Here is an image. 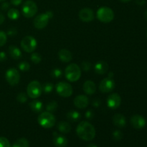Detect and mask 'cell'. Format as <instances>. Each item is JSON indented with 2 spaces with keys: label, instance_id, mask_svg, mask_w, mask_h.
Instances as JSON below:
<instances>
[{
  "label": "cell",
  "instance_id": "obj_16",
  "mask_svg": "<svg viewBox=\"0 0 147 147\" xmlns=\"http://www.w3.org/2000/svg\"><path fill=\"white\" fill-rule=\"evenodd\" d=\"M53 143L55 146L57 147H65L67 144V139L63 135H59L57 133L54 132L53 134Z\"/></svg>",
  "mask_w": 147,
  "mask_h": 147
},
{
  "label": "cell",
  "instance_id": "obj_48",
  "mask_svg": "<svg viewBox=\"0 0 147 147\" xmlns=\"http://www.w3.org/2000/svg\"><path fill=\"white\" fill-rule=\"evenodd\" d=\"M146 36H147V33H146Z\"/></svg>",
  "mask_w": 147,
  "mask_h": 147
},
{
  "label": "cell",
  "instance_id": "obj_36",
  "mask_svg": "<svg viewBox=\"0 0 147 147\" xmlns=\"http://www.w3.org/2000/svg\"><path fill=\"white\" fill-rule=\"evenodd\" d=\"M81 67L84 71H88L91 67V64L88 61H84L81 63Z\"/></svg>",
  "mask_w": 147,
  "mask_h": 147
},
{
  "label": "cell",
  "instance_id": "obj_2",
  "mask_svg": "<svg viewBox=\"0 0 147 147\" xmlns=\"http://www.w3.org/2000/svg\"><path fill=\"white\" fill-rule=\"evenodd\" d=\"M38 123L45 129H50L53 127L56 123V119L51 112H43L39 115L37 118Z\"/></svg>",
  "mask_w": 147,
  "mask_h": 147
},
{
  "label": "cell",
  "instance_id": "obj_7",
  "mask_svg": "<svg viewBox=\"0 0 147 147\" xmlns=\"http://www.w3.org/2000/svg\"><path fill=\"white\" fill-rule=\"evenodd\" d=\"M21 47L26 53H32L37 47V41L32 36H26L22 40Z\"/></svg>",
  "mask_w": 147,
  "mask_h": 147
},
{
  "label": "cell",
  "instance_id": "obj_12",
  "mask_svg": "<svg viewBox=\"0 0 147 147\" xmlns=\"http://www.w3.org/2000/svg\"><path fill=\"white\" fill-rule=\"evenodd\" d=\"M121 103V96L118 93H112L107 98V106L111 109H116Z\"/></svg>",
  "mask_w": 147,
  "mask_h": 147
},
{
  "label": "cell",
  "instance_id": "obj_46",
  "mask_svg": "<svg viewBox=\"0 0 147 147\" xmlns=\"http://www.w3.org/2000/svg\"><path fill=\"white\" fill-rule=\"evenodd\" d=\"M145 17H146V19L147 20V9H146V11H145Z\"/></svg>",
  "mask_w": 147,
  "mask_h": 147
},
{
  "label": "cell",
  "instance_id": "obj_24",
  "mask_svg": "<svg viewBox=\"0 0 147 147\" xmlns=\"http://www.w3.org/2000/svg\"><path fill=\"white\" fill-rule=\"evenodd\" d=\"M30 146V144L29 142L24 138H20V139H17L14 144L12 145L11 147H29Z\"/></svg>",
  "mask_w": 147,
  "mask_h": 147
},
{
  "label": "cell",
  "instance_id": "obj_33",
  "mask_svg": "<svg viewBox=\"0 0 147 147\" xmlns=\"http://www.w3.org/2000/svg\"><path fill=\"white\" fill-rule=\"evenodd\" d=\"M7 34L3 31H0V47H2L7 42Z\"/></svg>",
  "mask_w": 147,
  "mask_h": 147
},
{
  "label": "cell",
  "instance_id": "obj_26",
  "mask_svg": "<svg viewBox=\"0 0 147 147\" xmlns=\"http://www.w3.org/2000/svg\"><path fill=\"white\" fill-rule=\"evenodd\" d=\"M7 15H8L9 18L11 19V20H17L19 17H20V11L17 9H10L8 11V12H7Z\"/></svg>",
  "mask_w": 147,
  "mask_h": 147
},
{
  "label": "cell",
  "instance_id": "obj_14",
  "mask_svg": "<svg viewBox=\"0 0 147 147\" xmlns=\"http://www.w3.org/2000/svg\"><path fill=\"white\" fill-rule=\"evenodd\" d=\"M130 122L131 126L136 129H142L146 126V120L140 115H134L131 118Z\"/></svg>",
  "mask_w": 147,
  "mask_h": 147
},
{
  "label": "cell",
  "instance_id": "obj_18",
  "mask_svg": "<svg viewBox=\"0 0 147 147\" xmlns=\"http://www.w3.org/2000/svg\"><path fill=\"white\" fill-rule=\"evenodd\" d=\"M95 71L99 75H103L106 73L109 70V65L105 61H98L95 65Z\"/></svg>",
  "mask_w": 147,
  "mask_h": 147
},
{
  "label": "cell",
  "instance_id": "obj_40",
  "mask_svg": "<svg viewBox=\"0 0 147 147\" xmlns=\"http://www.w3.org/2000/svg\"><path fill=\"white\" fill-rule=\"evenodd\" d=\"M22 0H10L11 4L14 6L20 5V4L22 3Z\"/></svg>",
  "mask_w": 147,
  "mask_h": 147
},
{
  "label": "cell",
  "instance_id": "obj_1",
  "mask_svg": "<svg viewBox=\"0 0 147 147\" xmlns=\"http://www.w3.org/2000/svg\"><path fill=\"white\" fill-rule=\"evenodd\" d=\"M76 133L79 138L84 141H91L96 136L94 126L88 121H81L77 126Z\"/></svg>",
  "mask_w": 147,
  "mask_h": 147
},
{
  "label": "cell",
  "instance_id": "obj_20",
  "mask_svg": "<svg viewBox=\"0 0 147 147\" xmlns=\"http://www.w3.org/2000/svg\"><path fill=\"white\" fill-rule=\"evenodd\" d=\"M83 91L88 95H92L96 93V86L94 82L91 80H87L83 84Z\"/></svg>",
  "mask_w": 147,
  "mask_h": 147
},
{
  "label": "cell",
  "instance_id": "obj_6",
  "mask_svg": "<svg viewBox=\"0 0 147 147\" xmlns=\"http://www.w3.org/2000/svg\"><path fill=\"white\" fill-rule=\"evenodd\" d=\"M27 95L31 98H37L41 96L42 93V87L37 80L30 82L27 88Z\"/></svg>",
  "mask_w": 147,
  "mask_h": 147
},
{
  "label": "cell",
  "instance_id": "obj_22",
  "mask_svg": "<svg viewBox=\"0 0 147 147\" xmlns=\"http://www.w3.org/2000/svg\"><path fill=\"white\" fill-rule=\"evenodd\" d=\"M30 107L32 111L34 113H39L42 111L43 107V104L41 101L40 100H33V101L30 102Z\"/></svg>",
  "mask_w": 147,
  "mask_h": 147
},
{
  "label": "cell",
  "instance_id": "obj_30",
  "mask_svg": "<svg viewBox=\"0 0 147 147\" xmlns=\"http://www.w3.org/2000/svg\"><path fill=\"white\" fill-rule=\"evenodd\" d=\"M30 64L26 61L21 62V63L19 64V69H20V70H22V71H24V72L27 71V70H30Z\"/></svg>",
  "mask_w": 147,
  "mask_h": 147
},
{
  "label": "cell",
  "instance_id": "obj_5",
  "mask_svg": "<svg viewBox=\"0 0 147 147\" xmlns=\"http://www.w3.org/2000/svg\"><path fill=\"white\" fill-rule=\"evenodd\" d=\"M37 5L34 1L32 0H27L23 4L22 7V12L24 17L27 18H31L35 15L37 12Z\"/></svg>",
  "mask_w": 147,
  "mask_h": 147
},
{
  "label": "cell",
  "instance_id": "obj_19",
  "mask_svg": "<svg viewBox=\"0 0 147 147\" xmlns=\"http://www.w3.org/2000/svg\"><path fill=\"white\" fill-rule=\"evenodd\" d=\"M58 57L60 60L63 63H69L73 58L72 53L67 49H62L59 51Z\"/></svg>",
  "mask_w": 147,
  "mask_h": 147
},
{
  "label": "cell",
  "instance_id": "obj_23",
  "mask_svg": "<svg viewBox=\"0 0 147 147\" xmlns=\"http://www.w3.org/2000/svg\"><path fill=\"white\" fill-rule=\"evenodd\" d=\"M57 129L61 133L67 134L71 130V126L69 123L66 121H61L57 125Z\"/></svg>",
  "mask_w": 147,
  "mask_h": 147
},
{
  "label": "cell",
  "instance_id": "obj_28",
  "mask_svg": "<svg viewBox=\"0 0 147 147\" xmlns=\"http://www.w3.org/2000/svg\"><path fill=\"white\" fill-rule=\"evenodd\" d=\"M30 59H31L32 62H33L34 64H38V63H40L42 61V56L39 53H34L31 55Z\"/></svg>",
  "mask_w": 147,
  "mask_h": 147
},
{
  "label": "cell",
  "instance_id": "obj_32",
  "mask_svg": "<svg viewBox=\"0 0 147 147\" xmlns=\"http://www.w3.org/2000/svg\"><path fill=\"white\" fill-rule=\"evenodd\" d=\"M17 100H18L20 103H24L25 102H27V95L24 93H20V94L17 96Z\"/></svg>",
  "mask_w": 147,
  "mask_h": 147
},
{
  "label": "cell",
  "instance_id": "obj_44",
  "mask_svg": "<svg viewBox=\"0 0 147 147\" xmlns=\"http://www.w3.org/2000/svg\"><path fill=\"white\" fill-rule=\"evenodd\" d=\"M88 147H98V146H96V144H89L88 146Z\"/></svg>",
  "mask_w": 147,
  "mask_h": 147
},
{
  "label": "cell",
  "instance_id": "obj_43",
  "mask_svg": "<svg viewBox=\"0 0 147 147\" xmlns=\"http://www.w3.org/2000/svg\"><path fill=\"white\" fill-rule=\"evenodd\" d=\"M136 2L139 5H144L145 4V0H136Z\"/></svg>",
  "mask_w": 147,
  "mask_h": 147
},
{
  "label": "cell",
  "instance_id": "obj_45",
  "mask_svg": "<svg viewBox=\"0 0 147 147\" xmlns=\"http://www.w3.org/2000/svg\"><path fill=\"white\" fill-rule=\"evenodd\" d=\"M121 1H122V2H128V1H131V0H120Z\"/></svg>",
  "mask_w": 147,
  "mask_h": 147
},
{
  "label": "cell",
  "instance_id": "obj_27",
  "mask_svg": "<svg viewBox=\"0 0 147 147\" xmlns=\"http://www.w3.org/2000/svg\"><path fill=\"white\" fill-rule=\"evenodd\" d=\"M57 108V103L56 101H50L48 103L46 106V110L48 112H53L55 111H56Z\"/></svg>",
  "mask_w": 147,
  "mask_h": 147
},
{
  "label": "cell",
  "instance_id": "obj_10",
  "mask_svg": "<svg viewBox=\"0 0 147 147\" xmlns=\"http://www.w3.org/2000/svg\"><path fill=\"white\" fill-rule=\"evenodd\" d=\"M50 17L47 15V13H43V14H40L37 15V17L34 18L33 24L35 28L38 29V30H42L44 29L46 26L48 24L49 20Z\"/></svg>",
  "mask_w": 147,
  "mask_h": 147
},
{
  "label": "cell",
  "instance_id": "obj_3",
  "mask_svg": "<svg viewBox=\"0 0 147 147\" xmlns=\"http://www.w3.org/2000/svg\"><path fill=\"white\" fill-rule=\"evenodd\" d=\"M66 78L70 82H76L80 79L81 76L80 67L76 63H71L67 66L65 70Z\"/></svg>",
  "mask_w": 147,
  "mask_h": 147
},
{
  "label": "cell",
  "instance_id": "obj_9",
  "mask_svg": "<svg viewBox=\"0 0 147 147\" xmlns=\"http://www.w3.org/2000/svg\"><path fill=\"white\" fill-rule=\"evenodd\" d=\"M5 78L8 83L11 86H16L20 80V75L18 70L15 68H9L5 74Z\"/></svg>",
  "mask_w": 147,
  "mask_h": 147
},
{
  "label": "cell",
  "instance_id": "obj_35",
  "mask_svg": "<svg viewBox=\"0 0 147 147\" xmlns=\"http://www.w3.org/2000/svg\"><path fill=\"white\" fill-rule=\"evenodd\" d=\"M63 75V72L60 69L55 68L54 70H52L51 72V76H53V78H60Z\"/></svg>",
  "mask_w": 147,
  "mask_h": 147
},
{
  "label": "cell",
  "instance_id": "obj_37",
  "mask_svg": "<svg viewBox=\"0 0 147 147\" xmlns=\"http://www.w3.org/2000/svg\"><path fill=\"white\" fill-rule=\"evenodd\" d=\"M17 34V30L14 27H11L7 32V34L9 36H15Z\"/></svg>",
  "mask_w": 147,
  "mask_h": 147
},
{
  "label": "cell",
  "instance_id": "obj_39",
  "mask_svg": "<svg viewBox=\"0 0 147 147\" xmlns=\"http://www.w3.org/2000/svg\"><path fill=\"white\" fill-rule=\"evenodd\" d=\"M7 60V55L4 52H0V62H4Z\"/></svg>",
  "mask_w": 147,
  "mask_h": 147
},
{
  "label": "cell",
  "instance_id": "obj_13",
  "mask_svg": "<svg viewBox=\"0 0 147 147\" xmlns=\"http://www.w3.org/2000/svg\"><path fill=\"white\" fill-rule=\"evenodd\" d=\"M79 18L84 22H89L93 21L95 17L94 12L93 9L90 8H83L79 11Z\"/></svg>",
  "mask_w": 147,
  "mask_h": 147
},
{
  "label": "cell",
  "instance_id": "obj_31",
  "mask_svg": "<svg viewBox=\"0 0 147 147\" xmlns=\"http://www.w3.org/2000/svg\"><path fill=\"white\" fill-rule=\"evenodd\" d=\"M0 147H11L9 142L7 138L4 136L0 137Z\"/></svg>",
  "mask_w": 147,
  "mask_h": 147
},
{
  "label": "cell",
  "instance_id": "obj_41",
  "mask_svg": "<svg viewBox=\"0 0 147 147\" xmlns=\"http://www.w3.org/2000/svg\"><path fill=\"white\" fill-rule=\"evenodd\" d=\"M1 9L3 10H7L9 8V4L8 2H4L1 6Z\"/></svg>",
  "mask_w": 147,
  "mask_h": 147
},
{
  "label": "cell",
  "instance_id": "obj_15",
  "mask_svg": "<svg viewBox=\"0 0 147 147\" xmlns=\"http://www.w3.org/2000/svg\"><path fill=\"white\" fill-rule=\"evenodd\" d=\"M89 104L88 98L84 95H79L77 96L74 99V105L77 108L80 109H85Z\"/></svg>",
  "mask_w": 147,
  "mask_h": 147
},
{
  "label": "cell",
  "instance_id": "obj_34",
  "mask_svg": "<svg viewBox=\"0 0 147 147\" xmlns=\"http://www.w3.org/2000/svg\"><path fill=\"white\" fill-rule=\"evenodd\" d=\"M113 138L116 141H120L123 138V133L119 130H116L113 132Z\"/></svg>",
  "mask_w": 147,
  "mask_h": 147
},
{
  "label": "cell",
  "instance_id": "obj_8",
  "mask_svg": "<svg viewBox=\"0 0 147 147\" xmlns=\"http://www.w3.org/2000/svg\"><path fill=\"white\" fill-rule=\"evenodd\" d=\"M56 91L62 97H70L73 94V87L66 82H60L56 86Z\"/></svg>",
  "mask_w": 147,
  "mask_h": 147
},
{
  "label": "cell",
  "instance_id": "obj_38",
  "mask_svg": "<svg viewBox=\"0 0 147 147\" xmlns=\"http://www.w3.org/2000/svg\"><path fill=\"white\" fill-rule=\"evenodd\" d=\"M93 116H94V113H93V112L92 111H88L86 113V119H92L93 118Z\"/></svg>",
  "mask_w": 147,
  "mask_h": 147
},
{
  "label": "cell",
  "instance_id": "obj_17",
  "mask_svg": "<svg viewBox=\"0 0 147 147\" xmlns=\"http://www.w3.org/2000/svg\"><path fill=\"white\" fill-rule=\"evenodd\" d=\"M113 122L117 127L123 128L126 124V118L121 113H116L113 116Z\"/></svg>",
  "mask_w": 147,
  "mask_h": 147
},
{
  "label": "cell",
  "instance_id": "obj_42",
  "mask_svg": "<svg viewBox=\"0 0 147 147\" xmlns=\"http://www.w3.org/2000/svg\"><path fill=\"white\" fill-rule=\"evenodd\" d=\"M4 20H5V17H4V14L0 13V24H1L3 22H4Z\"/></svg>",
  "mask_w": 147,
  "mask_h": 147
},
{
  "label": "cell",
  "instance_id": "obj_11",
  "mask_svg": "<svg viewBox=\"0 0 147 147\" xmlns=\"http://www.w3.org/2000/svg\"><path fill=\"white\" fill-rule=\"evenodd\" d=\"M115 82L111 78H106L100 81L99 84V90L102 93H110L114 89Z\"/></svg>",
  "mask_w": 147,
  "mask_h": 147
},
{
  "label": "cell",
  "instance_id": "obj_21",
  "mask_svg": "<svg viewBox=\"0 0 147 147\" xmlns=\"http://www.w3.org/2000/svg\"><path fill=\"white\" fill-rule=\"evenodd\" d=\"M9 54L11 56V58L14 59V60H18L22 55L20 49L14 45H10L9 47Z\"/></svg>",
  "mask_w": 147,
  "mask_h": 147
},
{
  "label": "cell",
  "instance_id": "obj_47",
  "mask_svg": "<svg viewBox=\"0 0 147 147\" xmlns=\"http://www.w3.org/2000/svg\"><path fill=\"white\" fill-rule=\"evenodd\" d=\"M5 1V0H0V1Z\"/></svg>",
  "mask_w": 147,
  "mask_h": 147
},
{
  "label": "cell",
  "instance_id": "obj_29",
  "mask_svg": "<svg viewBox=\"0 0 147 147\" xmlns=\"http://www.w3.org/2000/svg\"><path fill=\"white\" fill-rule=\"evenodd\" d=\"M53 88H54V86L53 83H47L42 86V91H44L45 93H51L53 90Z\"/></svg>",
  "mask_w": 147,
  "mask_h": 147
},
{
  "label": "cell",
  "instance_id": "obj_25",
  "mask_svg": "<svg viewBox=\"0 0 147 147\" xmlns=\"http://www.w3.org/2000/svg\"><path fill=\"white\" fill-rule=\"evenodd\" d=\"M67 117L69 120L72 121H78L80 119L81 116H80V113L76 111H71L67 113Z\"/></svg>",
  "mask_w": 147,
  "mask_h": 147
},
{
  "label": "cell",
  "instance_id": "obj_4",
  "mask_svg": "<svg viewBox=\"0 0 147 147\" xmlns=\"http://www.w3.org/2000/svg\"><path fill=\"white\" fill-rule=\"evenodd\" d=\"M98 19L103 23L111 22L114 18V13L111 8L107 7H102L97 11Z\"/></svg>",
  "mask_w": 147,
  "mask_h": 147
}]
</instances>
